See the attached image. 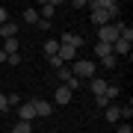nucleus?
I'll return each mask as SVG.
<instances>
[{"label": "nucleus", "mask_w": 133, "mask_h": 133, "mask_svg": "<svg viewBox=\"0 0 133 133\" xmlns=\"http://www.w3.org/2000/svg\"><path fill=\"white\" fill-rule=\"evenodd\" d=\"M15 33H18V24H15V21H9V24L0 27V36L3 38H15Z\"/></svg>", "instance_id": "nucleus-14"}, {"label": "nucleus", "mask_w": 133, "mask_h": 133, "mask_svg": "<svg viewBox=\"0 0 133 133\" xmlns=\"http://www.w3.org/2000/svg\"><path fill=\"white\" fill-rule=\"evenodd\" d=\"M53 12H56V3H50V0L38 6V18H44V21H50V15H53Z\"/></svg>", "instance_id": "nucleus-9"}, {"label": "nucleus", "mask_w": 133, "mask_h": 133, "mask_svg": "<svg viewBox=\"0 0 133 133\" xmlns=\"http://www.w3.org/2000/svg\"><path fill=\"white\" fill-rule=\"evenodd\" d=\"M33 130V121H18V124H12V133H30Z\"/></svg>", "instance_id": "nucleus-19"}, {"label": "nucleus", "mask_w": 133, "mask_h": 133, "mask_svg": "<svg viewBox=\"0 0 133 133\" xmlns=\"http://www.w3.org/2000/svg\"><path fill=\"white\" fill-rule=\"evenodd\" d=\"M121 53H130V42H124V38L112 44V56H121Z\"/></svg>", "instance_id": "nucleus-12"}, {"label": "nucleus", "mask_w": 133, "mask_h": 133, "mask_svg": "<svg viewBox=\"0 0 133 133\" xmlns=\"http://www.w3.org/2000/svg\"><path fill=\"white\" fill-rule=\"evenodd\" d=\"M59 44H65V48H74V50H80L83 48V36H77V33H62V42Z\"/></svg>", "instance_id": "nucleus-4"}, {"label": "nucleus", "mask_w": 133, "mask_h": 133, "mask_svg": "<svg viewBox=\"0 0 133 133\" xmlns=\"http://www.w3.org/2000/svg\"><path fill=\"white\" fill-rule=\"evenodd\" d=\"M101 62H104V68H115V56H104Z\"/></svg>", "instance_id": "nucleus-25"}, {"label": "nucleus", "mask_w": 133, "mask_h": 133, "mask_svg": "<svg viewBox=\"0 0 133 133\" xmlns=\"http://www.w3.org/2000/svg\"><path fill=\"white\" fill-rule=\"evenodd\" d=\"M95 56H98V59H104V56H112V44H107V42H98V44H95Z\"/></svg>", "instance_id": "nucleus-10"}, {"label": "nucleus", "mask_w": 133, "mask_h": 133, "mask_svg": "<svg viewBox=\"0 0 133 133\" xmlns=\"http://www.w3.org/2000/svg\"><path fill=\"white\" fill-rule=\"evenodd\" d=\"M101 3V9H104L109 18H115V15H118V3H115V0H98Z\"/></svg>", "instance_id": "nucleus-8"}, {"label": "nucleus", "mask_w": 133, "mask_h": 133, "mask_svg": "<svg viewBox=\"0 0 133 133\" xmlns=\"http://www.w3.org/2000/svg\"><path fill=\"white\" fill-rule=\"evenodd\" d=\"M6 62H9V65L15 68V65H18V62H21V56H18V53H9V56H6Z\"/></svg>", "instance_id": "nucleus-24"}, {"label": "nucleus", "mask_w": 133, "mask_h": 133, "mask_svg": "<svg viewBox=\"0 0 133 133\" xmlns=\"http://www.w3.org/2000/svg\"><path fill=\"white\" fill-rule=\"evenodd\" d=\"M56 77H59V80H62V83H68V80H71V77H74V74H71V68H65V65H62V68H59V71H56Z\"/></svg>", "instance_id": "nucleus-21"}, {"label": "nucleus", "mask_w": 133, "mask_h": 133, "mask_svg": "<svg viewBox=\"0 0 133 133\" xmlns=\"http://www.w3.org/2000/svg\"><path fill=\"white\" fill-rule=\"evenodd\" d=\"M74 77H95V62L92 59H77L74 68H71Z\"/></svg>", "instance_id": "nucleus-2"}, {"label": "nucleus", "mask_w": 133, "mask_h": 133, "mask_svg": "<svg viewBox=\"0 0 133 133\" xmlns=\"http://www.w3.org/2000/svg\"><path fill=\"white\" fill-rule=\"evenodd\" d=\"M95 104H98V107H101V109H104V107H109V101H107V98H104V95H101V98H95Z\"/></svg>", "instance_id": "nucleus-29"}, {"label": "nucleus", "mask_w": 133, "mask_h": 133, "mask_svg": "<svg viewBox=\"0 0 133 133\" xmlns=\"http://www.w3.org/2000/svg\"><path fill=\"white\" fill-rule=\"evenodd\" d=\"M3 24H9V12H6L3 6H0V27H3Z\"/></svg>", "instance_id": "nucleus-26"}, {"label": "nucleus", "mask_w": 133, "mask_h": 133, "mask_svg": "<svg viewBox=\"0 0 133 133\" xmlns=\"http://www.w3.org/2000/svg\"><path fill=\"white\" fill-rule=\"evenodd\" d=\"M24 21H27V24H38V9H33V6L24 9Z\"/></svg>", "instance_id": "nucleus-20"}, {"label": "nucleus", "mask_w": 133, "mask_h": 133, "mask_svg": "<svg viewBox=\"0 0 133 133\" xmlns=\"http://www.w3.org/2000/svg\"><path fill=\"white\" fill-rule=\"evenodd\" d=\"M115 133H133V127H130V124H121V127L115 130Z\"/></svg>", "instance_id": "nucleus-30"}, {"label": "nucleus", "mask_w": 133, "mask_h": 133, "mask_svg": "<svg viewBox=\"0 0 133 133\" xmlns=\"http://www.w3.org/2000/svg\"><path fill=\"white\" fill-rule=\"evenodd\" d=\"M36 118V107L33 104H21L18 107V121H33Z\"/></svg>", "instance_id": "nucleus-5"}, {"label": "nucleus", "mask_w": 133, "mask_h": 133, "mask_svg": "<svg viewBox=\"0 0 133 133\" xmlns=\"http://www.w3.org/2000/svg\"><path fill=\"white\" fill-rule=\"evenodd\" d=\"M3 53H18V38H3Z\"/></svg>", "instance_id": "nucleus-16"}, {"label": "nucleus", "mask_w": 133, "mask_h": 133, "mask_svg": "<svg viewBox=\"0 0 133 133\" xmlns=\"http://www.w3.org/2000/svg\"><path fill=\"white\" fill-rule=\"evenodd\" d=\"M89 6H92V21H95L98 27H107V24H109V15L101 9V3L95 0V3H89Z\"/></svg>", "instance_id": "nucleus-3"}, {"label": "nucleus", "mask_w": 133, "mask_h": 133, "mask_svg": "<svg viewBox=\"0 0 133 133\" xmlns=\"http://www.w3.org/2000/svg\"><path fill=\"white\" fill-rule=\"evenodd\" d=\"M68 101H71V92H68L65 86H56V104L62 107V104H68Z\"/></svg>", "instance_id": "nucleus-15"}, {"label": "nucleus", "mask_w": 133, "mask_h": 133, "mask_svg": "<svg viewBox=\"0 0 133 133\" xmlns=\"http://www.w3.org/2000/svg\"><path fill=\"white\" fill-rule=\"evenodd\" d=\"M121 30H124V24H118V21H112V24H107V27H98V42L115 44L121 38Z\"/></svg>", "instance_id": "nucleus-1"}, {"label": "nucleus", "mask_w": 133, "mask_h": 133, "mask_svg": "<svg viewBox=\"0 0 133 133\" xmlns=\"http://www.w3.org/2000/svg\"><path fill=\"white\" fill-rule=\"evenodd\" d=\"M56 56H59L62 62H65V59H80L77 50H74V48H65V44H59V53H56Z\"/></svg>", "instance_id": "nucleus-13"}, {"label": "nucleus", "mask_w": 133, "mask_h": 133, "mask_svg": "<svg viewBox=\"0 0 133 133\" xmlns=\"http://www.w3.org/2000/svg\"><path fill=\"white\" fill-rule=\"evenodd\" d=\"M107 80H89V89H92V95H95V98H101V95H104V92H107Z\"/></svg>", "instance_id": "nucleus-7"}, {"label": "nucleus", "mask_w": 133, "mask_h": 133, "mask_svg": "<svg viewBox=\"0 0 133 133\" xmlns=\"http://www.w3.org/2000/svg\"><path fill=\"white\" fill-rule=\"evenodd\" d=\"M6 101H9V107H15V104H21V95L12 92V95H6Z\"/></svg>", "instance_id": "nucleus-22"}, {"label": "nucleus", "mask_w": 133, "mask_h": 133, "mask_svg": "<svg viewBox=\"0 0 133 133\" xmlns=\"http://www.w3.org/2000/svg\"><path fill=\"white\" fill-rule=\"evenodd\" d=\"M109 133H115V130H109Z\"/></svg>", "instance_id": "nucleus-32"}, {"label": "nucleus", "mask_w": 133, "mask_h": 133, "mask_svg": "<svg viewBox=\"0 0 133 133\" xmlns=\"http://www.w3.org/2000/svg\"><path fill=\"white\" fill-rule=\"evenodd\" d=\"M33 107H36V115H42V118H48L53 112V104H48V101H33Z\"/></svg>", "instance_id": "nucleus-6"}, {"label": "nucleus", "mask_w": 133, "mask_h": 133, "mask_svg": "<svg viewBox=\"0 0 133 133\" xmlns=\"http://www.w3.org/2000/svg\"><path fill=\"white\" fill-rule=\"evenodd\" d=\"M0 62H6V53H3V48H0Z\"/></svg>", "instance_id": "nucleus-31"}, {"label": "nucleus", "mask_w": 133, "mask_h": 133, "mask_svg": "<svg viewBox=\"0 0 133 133\" xmlns=\"http://www.w3.org/2000/svg\"><path fill=\"white\" fill-rule=\"evenodd\" d=\"M118 95H121V89H118V86H112V83H109V86H107V92H104V98L109 101V104H112V101L118 98Z\"/></svg>", "instance_id": "nucleus-18"}, {"label": "nucleus", "mask_w": 133, "mask_h": 133, "mask_svg": "<svg viewBox=\"0 0 133 133\" xmlns=\"http://www.w3.org/2000/svg\"><path fill=\"white\" fill-rule=\"evenodd\" d=\"M38 30H50V21H44V18H38V24H36Z\"/></svg>", "instance_id": "nucleus-28"}, {"label": "nucleus", "mask_w": 133, "mask_h": 133, "mask_svg": "<svg viewBox=\"0 0 133 133\" xmlns=\"http://www.w3.org/2000/svg\"><path fill=\"white\" fill-rule=\"evenodd\" d=\"M44 53H48V56H56L59 53V42L56 38H48V42H44Z\"/></svg>", "instance_id": "nucleus-17"}, {"label": "nucleus", "mask_w": 133, "mask_h": 133, "mask_svg": "<svg viewBox=\"0 0 133 133\" xmlns=\"http://www.w3.org/2000/svg\"><path fill=\"white\" fill-rule=\"evenodd\" d=\"M48 62H50V65H53V68H56V71H59V68H62V65H65V62H62L59 56H48Z\"/></svg>", "instance_id": "nucleus-23"}, {"label": "nucleus", "mask_w": 133, "mask_h": 133, "mask_svg": "<svg viewBox=\"0 0 133 133\" xmlns=\"http://www.w3.org/2000/svg\"><path fill=\"white\" fill-rule=\"evenodd\" d=\"M104 115H107V121H109V124H115V121L121 118V115H118V107H115V104H109V107H104Z\"/></svg>", "instance_id": "nucleus-11"}, {"label": "nucleus", "mask_w": 133, "mask_h": 133, "mask_svg": "<svg viewBox=\"0 0 133 133\" xmlns=\"http://www.w3.org/2000/svg\"><path fill=\"white\" fill-rule=\"evenodd\" d=\"M9 109V101H6V95H0V112H6Z\"/></svg>", "instance_id": "nucleus-27"}]
</instances>
